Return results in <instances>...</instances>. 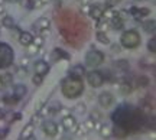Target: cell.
Wrapping results in <instances>:
<instances>
[{
  "label": "cell",
  "mask_w": 156,
  "mask_h": 140,
  "mask_svg": "<svg viewBox=\"0 0 156 140\" xmlns=\"http://www.w3.org/2000/svg\"><path fill=\"white\" fill-rule=\"evenodd\" d=\"M32 82H34L35 85H42V82H44V75L35 74L34 77H32Z\"/></svg>",
  "instance_id": "8d00e7d4"
},
{
  "label": "cell",
  "mask_w": 156,
  "mask_h": 140,
  "mask_svg": "<svg viewBox=\"0 0 156 140\" xmlns=\"http://www.w3.org/2000/svg\"><path fill=\"white\" fill-rule=\"evenodd\" d=\"M51 59H52V62H56L59 61V59H69V54L68 52H65L64 49H61V48H55V49L51 52Z\"/></svg>",
  "instance_id": "8fae6325"
},
{
  "label": "cell",
  "mask_w": 156,
  "mask_h": 140,
  "mask_svg": "<svg viewBox=\"0 0 156 140\" xmlns=\"http://www.w3.org/2000/svg\"><path fill=\"white\" fill-rule=\"evenodd\" d=\"M145 129L156 130V116H146V118H145Z\"/></svg>",
  "instance_id": "d4e9b609"
},
{
  "label": "cell",
  "mask_w": 156,
  "mask_h": 140,
  "mask_svg": "<svg viewBox=\"0 0 156 140\" xmlns=\"http://www.w3.org/2000/svg\"><path fill=\"white\" fill-rule=\"evenodd\" d=\"M2 25L7 29H13L15 26H16V22H15V19H13L12 16H7V15H6V16L2 19Z\"/></svg>",
  "instance_id": "4316f807"
},
{
  "label": "cell",
  "mask_w": 156,
  "mask_h": 140,
  "mask_svg": "<svg viewBox=\"0 0 156 140\" xmlns=\"http://www.w3.org/2000/svg\"><path fill=\"white\" fill-rule=\"evenodd\" d=\"M34 69H35V74H39V75H46L49 72V64L44 59H38V61L34 64Z\"/></svg>",
  "instance_id": "30bf717a"
},
{
  "label": "cell",
  "mask_w": 156,
  "mask_h": 140,
  "mask_svg": "<svg viewBox=\"0 0 156 140\" xmlns=\"http://www.w3.org/2000/svg\"><path fill=\"white\" fill-rule=\"evenodd\" d=\"M30 123L34 124V126H36V124H39V123H42V114H41V113L34 114V117H32V120H30Z\"/></svg>",
  "instance_id": "f35d334b"
},
{
  "label": "cell",
  "mask_w": 156,
  "mask_h": 140,
  "mask_svg": "<svg viewBox=\"0 0 156 140\" xmlns=\"http://www.w3.org/2000/svg\"><path fill=\"white\" fill-rule=\"evenodd\" d=\"M117 16V12L113 10V7H107V9H104V12H103V17L101 19H106V20H112V19H114V17Z\"/></svg>",
  "instance_id": "83f0119b"
},
{
  "label": "cell",
  "mask_w": 156,
  "mask_h": 140,
  "mask_svg": "<svg viewBox=\"0 0 156 140\" xmlns=\"http://www.w3.org/2000/svg\"><path fill=\"white\" fill-rule=\"evenodd\" d=\"M41 2V5L45 6V5H48V3H51V0H39Z\"/></svg>",
  "instance_id": "c3c4849f"
},
{
  "label": "cell",
  "mask_w": 156,
  "mask_h": 140,
  "mask_svg": "<svg viewBox=\"0 0 156 140\" xmlns=\"http://www.w3.org/2000/svg\"><path fill=\"white\" fill-rule=\"evenodd\" d=\"M80 10H81L83 15H90V12H91V5H81Z\"/></svg>",
  "instance_id": "b9f144b4"
},
{
  "label": "cell",
  "mask_w": 156,
  "mask_h": 140,
  "mask_svg": "<svg viewBox=\"0 0 156 140\" xmlns=\"http://www.w3.org/2000/svg\"><path fill=\"white\" fill-rule=\"evenodd\" d=\"M12 82H13V74L5 72L3 75H0V85H2V87L12 85Z\"/></svg>",
  "instance_id": "7402d4cb"
},
{
  "label": "cell",
  "mask_w": 156,
  "mask_h": 140,
  "mask_svg": "<svg viewBox=\"0 0 156 140\" xmlns=\"http://www.w3.org/2000/svg\"><path fill=\"white\" fill-rule=\"evenodd\" d=\"M147 85H149V78H147V77H139V78L136 79V87L145 88Z\"/></svg>",
  "instance_id": "d6a6232c"
},
{
  "label": "cell",
  "mask_w": 156,
  "mask_h": 140,
  "mask_svg": "<svg viewBox=\"0 0 156 140\" xmlns=\"http://www.w3.org/2000/svg\"><path fill=\"white\" fill-rule=\"evenodd\" d=\"M85 74H87V71H85V67H84V65H74V67L69 69V75L78 77V78H83Z\"/></svg>",
  "instance_id": "ac0fdd59"
},
{
  "label": "cell",
  "mask_w": 156,
  "mask_h": 140,
  "mask_svg": "<svg viewBox=\"0 0 156 140\" xmlns=\"http://www.w3.org/2000/svg\"><path fill=\"white\" fill-rule=\"evenodd\" d=\"M147 49L151 51V52H153V54H156V38H152L147 42Z\"/></svg>",
  "instance_id": "ab89813d"
},
{
  "label": "cell",
  "mask_w": 156,
  "mask_h": 140,
  "mask_svg": "<svg viewBox=\"0 0 156 140\" xmlns=\"http://www.w3.org/2000/svg\"><path fill=\"white\" fill-rule=\"evenodd\" d=\"M61 91H62V95H64L65 98H69V100L78 98V97L84 93L83 79L78 78V77H73V75L64 78L61 82Z\"/></svg>",
  "instance_id": "6da1fadb"
},
{
  "label": "cell",
  "mask_w": 156,
  "mask_h": 140,
  "mask_svg": "<svg viewBox=\"0 0 156 140\" xmlns=\"http://www.w3.org/2000/svg\"><path fill=\"white\" fill-rule=\"evenodd\" d=\"M64 140H71V139H69V137H67V139H65V137H64Z\"/></svg>",
  "instance_id": "f907efd6"
},
{
  "label": "cell",
  "mask_w": 156,
  "mask_h": 140,
  "mask_svg": "<svg viewBox=\"0 0 156 140\" xmlns=\"http://www.w3.org/2000/svg\"><path fill=\"white\" fill-rule=\"evenodd\" d=\"M74 111L75 114H85L87 113V106H85V103H77V106L74 107Z\"/></svg>",
  "instance_id": "1f68e13d"
},
{
  "label": "cell",
  "mask_w": 156,
  "mask_h": 140,
  "mask_svg": "<svg viewBox=\"0 0 156 140\" xmlns=\"http://www.w3.org/2000/svg\"><path fill=\"white\" fill-rule=\"evenodd\" d=\"M39 51H41V48H39L38 45H35L34 42H32L30 45L26 46V52H28V55H29V56L38 55V54H39Z\"/></svg>",
  "instance_id": "4dcf8cb0"
},
{
  "label": "cell",
  "mask_w": 156,
  "mask_h": 140,
  "mask_svg": "<svg viewBox=\"0 0 156 140\" xmlns=\"http://www.w3.org/2000/svg\"><path fill=\"white\" fill-rule=\"evenodd\" d=\"M129 135V130L124 129L123 126H120V124H114L113 126V136L114 137H117V139H124V137H127Z\"/></svg>",
  "instance_id": "4fadbf2b"
},
{
  "label": "cell",
  "mask_w": 156,
  "mask_h": 140,
  "mask_svg": "<svg viewBox=\"0 0 156 140\" xmlns=\"http://www.w3.org/2000/svg\"><path fill=\"white\" fill-rule=\"evenodd\" d=\"M91 118H93V120H95V121H100V120H101V114H98V111H93Z\"/></svg>",
  "instance_id": "f6af8a7d"
},
{
  "label": "cell",
  "mask_w": 156,
  "mask_h": 140,
  "mask_svg": "<svg viewBox=\"0 0 156 140\" xmlns=\"http://www.w3.org/2000/svg\"><path fill=\"white\" fill-rule=\"evenodd\" d=\"M26 93H28V88H26V85H23V84H16L15 87H13V93H12V94L15 95L17 100H22L23 97L26 95Z\"/></svg>",
  "instance_id": "5bb4252c"
},
{
  "label": "cell",
  "mask_w": 156,
  "mask_h": 140,
  "mask_svg": "<svg viewBox=\"0 0 156 140\" xmlns=\"http://www.w3.org/2000/svg\"><path fill=\"white\" fill-rule=\"evenodd\" d=\"M44 42H45V39H44V36H42V35L34 36V44L35 45H38L39 48H42V46H44Z\"/></svg>",
  "instance_id": "74e56055"
},
{
  "label": "cell",
  "mask_w": 156,
  "mask_h": 140,
  "mask_svg": "<svg viewBox=\"0 0 156 140\" xmlns=\"http://www.w3.org/2000/svg\"><path fill=\"white\" fill-rule=\"evenodd\" d=\"M122 0H107V7H114L116 5H119Z\"/></svg>",
  "instance_id": "ee69618b"
},
{
  "label": "cell",
  "mask_w": 156,
  "mask_h": 140,
  "mask_svg": "<svg viewBox=\"0 0 156 140\" xmlns=\"http://www.w3.org/2000/svg\"><path fill=\"white\" fill-rule=\"evenodd\" d=\"M143 30L147 32V33H155L156 32V20L151 19V20L143 22Z\"/></svg>",
  "instance_id": "603a6c76"
},
{
  "label": "cell",
  "mask_w": 156,
  "mask_h": 140,
  "mask_svg": "<svg viewBox=\"0 0 156 140\" xmlns=\"http://www.w3.org/2000/svg\"><path fill=\"white\" fill-rule=\"evenodd\" d=\"M132 91H133V85L130 84L129 81H123L122 85H120V93L123 95H130Z\"/></svg>",
  "instance_id": "484cf974"
},
{
  "label": "cell",
  "mask_w": 156,
  "mask_h": 140,
  "mask_svg": "<svg viewBox=\"0 0 156 140\" xmlns=\"http://www.w3.org/2000/svg\"><path fill=\"white\" fill-rule=\"evenodd\" d=\"M74 133H77L78 137H83V136H85L87 133H88V130H87V127H85V124L84 123H77V127H75V131Z\"/></svg>",
  "instance_id": "f546056e"
},
{
  "label": "cell",
  "mask_w": 156,
  "mask_h": 140,
  "mask_svg": "<svg viewBox=\"0 0 156 140\" xmlns=\"http://www.w3.org/2000/svg\"><path fill=\"white\" fill-rule=\"evenodd\" d=\"M29 64H30V56H23L22 59H20V67L23 68H28L29 67Z\"/></svg>",
  "instance_id": "60d3db41"
},
{
  "label": "cell",
  "mask_w": 156,
  "mask_h": 140,
  "mask_svg": "<svg viewBox=\"0 0 156 140\" xmlns=\"http://www.w3.org/2000/svg\"><path fill=\"white\" fill-rule=\"evenodd\" d=\"M61 126L64 130H67V131H75V127H77V118L74 117L73 114H69V116H64L61 120Z\"/></svg>",
  "instance_id": "ba28073f"
},
{
  "label": "cell",
  "mask_w": 156,
  "mask_h": 140,
  "mask_svg": "<svg viewBox=\"0 0 156 140\" xmlns=\"http://www.w3.org/2000/svg\"><path fill=\"white\" fill-rule=\"evenodd\" d=\"M140 38L139 32L136 29H129L126 32H123L122 36H120V45L126 49H134L140 45Z\"/></svg>",
  "instance_id": "7a4b0ae2"
},
{
  "label": "cell",
  "mask_w": 156,
  "mask_h": 140,
  "mask_svg": "<svg viewBox=\"0 0 156 140\" xmlns=\"http://www.w3.org/2000/svg\"><path fill=\"white\" fill-rule=\"evenodd\" d=\"M58 114H62V117H64V116H69V114H71V110H69V108H64V107H61V110H59Z\"/></svg>",
  "instance_id": "7bdbcfd3"
},
{
  "label": "cell",
  "mask_w": 156,
  "mask_h": 140,
  "mask_svg": "<svg viewBox=\"0 0 156 140\" xmlns=\"http://www.w3.org/2000/svg\"><path fill=\"white\" fill-rule=\"evenodd\" d=\"M42 130H44V133L48 137H55L58 135V124L54 121V120H45L44 123H42Z\"/></svg>",
  "instance_id": "8992f818"
},
{
  "label": "cell",
  "mask_w": 156,
  "mask_h": 140,
  "mask_svg": "<svg viewBox=\"0 0 156 140\" xmlns=\"http://www.w3.org/2000/svg\"><path fill=\"white\" fill-rule=\"evenodd\" d=\"M95 39L98 40L100 44H103V45H110V39H108V36H107L106 32H97Z\"/></svg>",
  "instance_id": "f1b7e54d"
},
{
  "label": "cell",
  "mask_w": 156,
  "mask_h": 140,
  "mask_svg": "<svg viewBox=\"0 0 156 140\" xmlns=\"http://www.w3.org/2000/svg\"><path fill=\"white\" fill-rule=\"evenodd\" d=\"M19 44L23 46H28L30 45L32 42H34V35L30 33V32H23L22 30V33H20V36H19Z\"/></svg>",
  "instance_id": "2e32d148"
},
{
  "label": "cell",
  "mask_w": 156,
  "mask_h": 140,
  "mask_svg": "<svg viewBox=\"0 0 156 140\" xmlns=\"http://www.w3.org/2000/svg\"><path fill=\"white\" fill-rule=\"evenodd\" d=\"M34 28L38 29L39 32L44 30V29H49L51 28V20L48 17H39L38 20H36V23L34 25Z\"/></svg>",
  "instance_id": "e0dca14e"
},
{
  "label": "cell",
  "mask_w": 156,
  "mask_h": 140,
  "mask_svg": "<svg viewBox=\"0 0 156 140\" xmlns=\"http://www.w3.org/2000/svg\"><path fill=\"white\" fill-rule=\"evenodd\" d=\"M17 98L15 97V95L12 94V95H7V97H5L3 98V103H6V104H9V106H15V104H17Z\"/></svg>",
  "instance_id": "836d02e7"
},
{
  "label": "cell",
  "mask_w": 156,
  "mask_h": 140,
  "mask_svg": "<svg viewBox=\"0 0 156 140\" xmlns=\"http://www.w3.org/2000/svg\"><path fill=\"white\" fill-rule=\"evenodd\" d=\"M61 107L62 106L58 101H54V103L48 104V116H55V114H58L59 110H61Z\"/></svg>",
  "instance_id": "cb8c5ba5"
},
{
  "label": "cell",
  "mask_w": 156,
  "mask_h": 140,
  "mask_svg": "<svg viewBox=\"0 0 156 140\" xmlns=\"http://www.w3.org/2000/svg\"><path fill=\"white\" fill-rule=\"evenodd\" d=\"M95 29H97V32H107L110 29V22L106 19H98L95 23Z\"/></svg>",
  "instance_id": "ffe728a7"
},
{
  "label": "cell",
  "mask_w": 156,
  "mask_h": 140,
  "mask_svg": "<svg viewBox=\"0 0 156 140\" xmlns=\"http://www.w3.org/2000/svg\"><path fill=\"white\" fill-rule=\"evenodd\" d=\"M110 28L114 29V30H122V29L124 28V20L120 19L119 16H116L114 19L110 20Z\"/></svg>",
  "instance_id": "44dd1931"
},
{
  "label": "cell",
  "mask_w": 156,
  "mask_h": 140,
  "mask_svg": "<svg viewBox=\"0 0 156 140\" xmlns=\"http://www.w3.org/2000/svg\"><path fill=\"white\" fill-rule=\"evenodd\" d=\"M6 2H9V3H17L19 0H6Z\"/></svg>",
  "instance_id": "681fc988"
},
{
  "label": "cell",
  "mask_w": 156,
  "mask_h": 140,
  "mask_svg": "<svg viewBox=\"0 0 156 140\" xmlns=\"http://www.w3.org/2000/svg\"><path fill=\"white\" fill-rule=\"evenodd\" d=\"M129 13H130L134 19L142 20V19H145L146 16H149L151 10H149L147 7H136V6H133V7H130V9H129Z\"/></svg>",
  "instance_id": "9c48e42d"
},
{
  "label": "cell",
  "mask_w": 156,
  "mask_h": 140,
  "mask_svg": "<svg viewBox=\"0 0 156 140\" xmlns=\"http://www.w3.org/2000/svg\"><path fill=\"white\" fill-rule=\"evenodd\" d=\"M80 2H81V5H90L93 0H80Z\"/></svg>",
  "instance_id": "7dc6e473"
},
{
  "label": "cell",
  "mask_w": 156,
  "mask_h": 140,
  "mask_svg": "<svg viewBox=\"0 0 156 140\" xmlns=\"http://www.w3.org/2000/svg\"><path fill=\"white\" fill-rule=\"evenodd\" d=\"M15 61V51L6 42H0V69L9 68Z\"/></svg>",
  "instance_id": "3957f363"
},
{
  "label": "cell",
  "mask_w": 156,
  "mask_h": 140,
  "mask_svg": "<svg viewBox=\"0 0 156 140\" xmlns=\"http://www.w3.org/2000/svg\"><path fill=\"white\" fill-rule=\"evenodd\" d=\"M34 131H35V126L32 123H29L28 126H25L20 133V140H29L30 137H34Z\"/></svg>",
  "instance_id": "9a60e30c"
},
{
  "label": "cell",
  "mask_w": 156,
  "mask_h": 140,
  "mask_svg": "<svg viewBox=\"0 0 156 140\" xmlns=\"http://www.w3.org/2000/svg\"><path fill=\"white\" fill-rule=\"evenodd\" d=\"M116 103V98H114V95L112 93H108V91H104V93H101L98 95V104H100L103 108H110Z\"/></svg>",
  "instance_id": "52a82bcc"
},
{
  "label": "cell",
  "mask_w": 156,
  "mask_h": 140,
  "mask_svg": "<svg viewBox=\"0 0 156 140\" xmlns=\"http://www.w3.org/2000/svg\"><path fill=\"white\" fill-rule=\"evenodd\" d=\"M98 131H100V136L103 139H110L113 136V127L110 124H101V127Z\"/></svg>",
  "instance_id": "d6986e66"
},
{
  "label": "cell",
  "mask_w": 156,
  "mask_h": 140,
  "mask_svg": "<svg viewBox=\"0 0 156 140\" xmlns=\"http://www.w3.org/2000/svg\"><path fill=\"white\" fill-rule=\"evenodd\" d=\"M104 6L103 5H94L91 6V12H90V16L93 17L94 20H98V19H101L103 17V12H104Z\"/></svg>",
  "instance_id": "7c38bea8"
},
{
  "label": "cell",
  "mask_w": 156,
  "mask_h": 140,
  "mask_svg": "<svg viewBox=\"0 0 156 140\" xmlns=\"http://www.w3.org/2000/svg\"><path fill=\"white\" fill-rule=\"evenodd\" d=\"M19 3L22 5V7L28 9V10L34 9V0H19Z\"/></svg>",
  "instance_id": "e575fe53"
},
{
  "label": "cell",
  "mask_w": 156,
  "mask_h": 140,
  "mask_svg": "<svg viewBox=\"0 0 156 140\" xmlns=\"http://www.w3.org/2000/svg\"><path fill=\"white\" fill-rule=\"evenodd\" d=\"M84 124H85V127H87V130H88V131L95 130V120H93L91 117H90L88 120H85V121H84Z\"/></svg>",
  "instance_id": "d590c367"
},
{
  "label": "cell",
  "mask_w": 156,
  "mask_h": 140,
  "mask_svg": "<svg viewBox=\"0 0 156 140\" xmlns=\"http://www.w3.org/2000/svg\"><path fill=\"white\" fill-rule=\"evenodd\" d=\"M104 62V52L91 49L85 54V65L88 68H97Z\"/></svg>",
  "instance_id": "277c9868"
},
{
  "label": "cell",
  "mask_w": 156,
  "mask_h": 140,
  "mask_svg": "<svg viewBox=\"0 0 156 140\" xmlns=\"http://www.w3.org/2000/svg\"><path fill=\"white\" fill-rule=\"evenodd\" d=\"M120 49H122V45H117V44H112V51L113 52H120Z\"/></svg>",
  "instance_id": "bcb514c9"
},
{
  "label": "cell",
  "mask_w": 156,
  "mask_h": 140,
  "mask_svg": "<svg viewBox=\"0 0 156 140\" xmlns=\"http://www.w3.org/2000/svg\"><path fill=\"white\" fill-rule=\"evenodd\" d=\"M85 77H87V81H88V84L93 87V88H100L101 85L106 82V78H104V75L103 72L100 71H90V72L85 74Z\"/></svg>",
  "instance_id": "5b68a950"
}]
</instances>
